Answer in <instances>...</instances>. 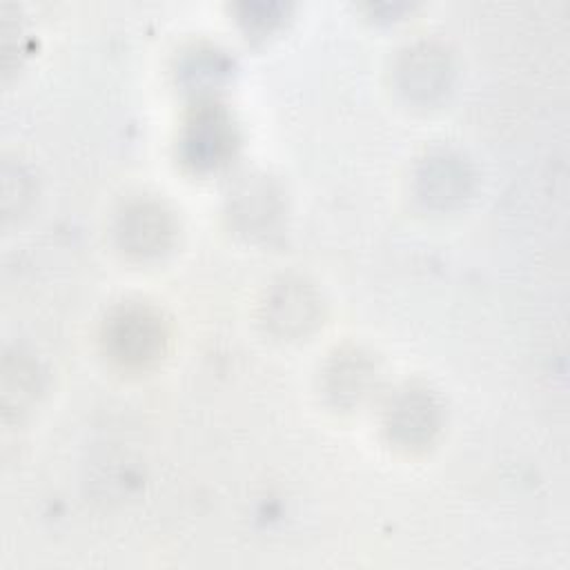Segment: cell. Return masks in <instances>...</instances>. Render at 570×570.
Returning a JSON list of instances; mask_svg holds the SVG:
<instances>
[{
    "label": "cell",
    "mask_w": 570,
    "mask_h": 570,
    "mask_svg": "<svg viewBox=\"0 0 570 570\" xmlns=\"http://www.w3.org/2000/svg\"><path fill=\"white\" fill-rule=\"evenodd\" d=\"M445 71H448V62L439 51H434L428 45L416 47V49L407 51V56L401 65L403 87L412 96L430 98L432 94H436L443 87Z\"/></svg>",
    "instance_id": "4"
},
{
    "label": "cell",
    "mask_w": 570,
    "mask_h": 570,
    "mask_svg": "<svg viewBox=\"0 0 570 570\" xmlns=\"http://www.w3.org/2000/svg\"><path fill=\"white\" fill-rule=\"evenodd\" d=\"M24 187H27V178L18 185V196H20V198H27V196H24V194H27V191H24ZM11 200H13V196L2 198V212H4V216H7V212L11 209Z\"/></svg>",
    "instance_id": "8"
},
{
    "label": "cell",
    "mask_w": 570,
    "mask_h": 570,
    "mask_svg": "<svg viewBox=\"0 0 570 570\" xmlns=\"http://www.w3.org/2000/svg\"><path fill=\"white\" fill-rule=\"evenodd\" d=\"M33 365L22 356L7 354L2 363V407L4 412L22 410L36 390Z\"/></svg>",
    "instance_id": "6"
},
{
    "label": "cell",
    "mask_w": 570,
    "mask_h": 570,
    "mask_svg": "<svg viewBox=\"0 0 570 570\" xmlns=\"http://www.w3.org/2000/svg\"><path fill=\"white\" fill-rule=\"evenodd\" d=\"M318 312V298L301 281H285L278 285L267 303L269 323L281 334H301L314 323Z\"/></svg>",
    "instance_id": "2"
},
{
    "label": "cell",
    "mask_w": 570,
    "mask_h": 570,
    "mask_svg": "<svg viewBox=\"0 0 570 570\" xmlns=\"http://www.w3.org/2000/svg\"><path fill=\"white\" fill-rule=\"evenodd\" d=\"M425 194L430 198H439V200H450V198H456L463 189V167L448 158V156H439V158H432L428 163V169H425ZM425 196V198H428Z\"/></svg>",
    "instance_id": "7"
},
{
    "label": "cell",
    "mask_w": 570,
    "mask_h": 570,
    "mask_svg": "<svg viewBox=\"0 0 570 570\" xmlns=\"http://www.w3.org/2000/svg\"><path fill=\"white\" fill-rule=\"evenodd\" d=\"M109 343L116 350V356L131 363H142L151 358L163 341L158 318L140 307L122 309L111 323Z\"/></svg>",
    "instance_id": "1"
},
{
    "label": "cell",
    "mask_w": 570,
    "mask_h": 570,
    "mask_svg": "<svg viewBox=\"0 0 570 570\" xmlns=\"http://www.w3.org/2000/svg\"><path fill=\"white\" fill-rule=\"evenodd\" d=\"M122 243L138 254H147V252H158L167 236L171 234L169 227V216L151 203H142L131 207L120 223V232Z\"/></svg>",
    "instance_id": "3"
},
{
    "label": "cell",
    "mask_w": 570,
    "mask_h": 570,
    "mask_svg": "<svg viewBox=\"0 0 570 570\" xmlns=\"http://www.w3.org/2000/svg\"><path fill=\"white\" fill-rule=\"evenodd\" d=\"M390 430L403 443L428 439L434 430V407L425 394L405 392L390 407Z\"/></svg>",
    "instance_id": "5"
}]
</instances>
